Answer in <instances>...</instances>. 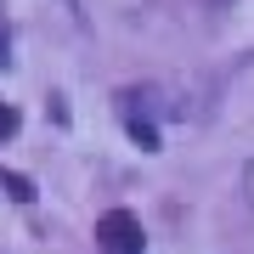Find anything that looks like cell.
I'll return each mask as SVG.
<instances>
[{"label":"cell","instance_id":"cell-1","mask_svg":"<svg viewBox=\"0 0 254 254\" xmlns=\"http://www.w3.org/2000/svg\"><path fill=\"white\" fill-rule=\"evenodd\" d=\"M96 249L102 254H147V232L130 209H108L96 220Z\"/></svg>","mask_w":254,"mask_h":254},{"label":"cell","instance_id":"cell-2","mask_svg":"<svg viewBox=\"0 0 254 254\" xmlns=\"http://www.w3.org/2000/svg\"><path fill=\"white\" fill-rule=\"evenodd\" d=\"M0 187H6V198H17V203H34V181H28V175H0Z\"/></svg>","mask_w":254,"mask_h":254},{"label":"cell","instance_id":"cell-3","mask_svg":"<svg viewBox=\"0 0 254 254\" xmlns=\"http://www.w3.org/2000/svg\"><path fill=\"white\" fill-rule=\"evenodd\" d=\"M17 125H23V119H17V108H11L6 96H0V141H6V136H11V130H17Z\"/></svg>","mask_w":254,"mask_h":254},{"label":"cell","instance_id":"cell-4","mask_svg":"<svg viewBox=\"0 0 254 254\" xmlns=\"http://www.w3.org/2000/svg\"><path fill=\"white\" fill-rule=\"evenodd\" d=\"M243 198H249V209H254V158L243 164Z\"/></svg>","mask_w":254,"mask_h":254},{"label":"cell","instance_id":"cell-5","mask_svg":"<svg viewBox=\"0 0 254 254\" xmlns=\"http://www.w3.org/2000/svg\"><path fill=\"white\" fill-rule=\"evenodd\" d=\"M11 63V40H6V28H0V68Z\"/></svg>","mask_w":254,"mask_h":254}]
</instances>
